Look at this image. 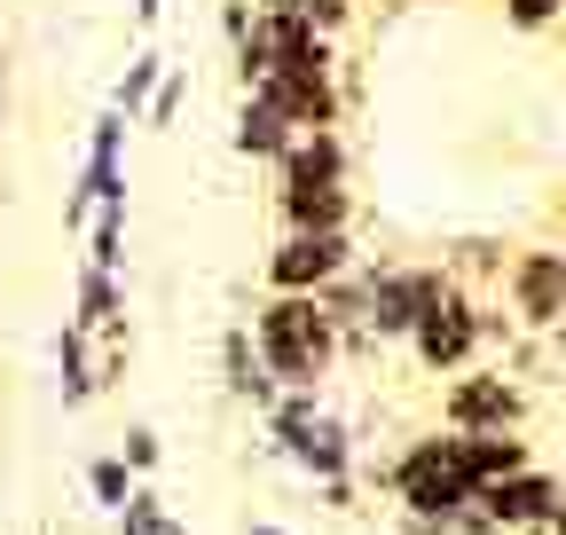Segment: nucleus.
Returning a JSON list of instances; mask_svg holds the SVG:
<instances>
[{
    "label": "nucleus",
    "instance_id": "nucleus-5",
    "mask_svg": "<svg viewBox=\"0 0 566 535\" xmlns=\"http://www.w3.org/2000/svg\"><path fill=\"white\" fill-rule=\"evenodd\" d=\"M409 363L424 370V378H457V370H472V363H488V347H480V292H449L441 307H424L417 323H409Z\"/></svg>",
    "mask_w": 566,
    "mask_h": 535
},
{
    "label": "nucleus",
    "instance_id": "nucleus-18",
    "mask_svg": "<svg viewBox=\"0 0 566 535\" xmlns=\"http://www.w3.org/2000/svg\"><path fill=\"white\" fill-rule=\"evenodd\" d=\"M111 520H118V535H189V527L166 512V496H158L150 481H134V496H126Z\"/></svg>",
    "mask_w": 566,
    "mask_h": 535
},
{
    "label": "nucleus",
    "instance_id": "nucleus-22",
    "mask_svg": "<svg viewBox=\"0 0 566 535\" xmlns=\"http://www.w3.org/2000/svg\"><path fill=\"white\" fill-rule=\"evenodd\" d=\"M181 103H189V72H181V63H166L158 87H150V103H142V126H174Z\"/></svg>",
    "mask_w": 566,
    "mask_h": 535
},
{
    "label": "nucleus",
    "instance_id": "nucleus-26",
    "mask_svg": "<svg viewBox=\"0 0 566 535\" xmlns=\"http://www.w3.org/2000/svg\"><path fill=\"white\" fill-rule=\"evenodd\" d=\"M252 9H260V17H307L315 0H252Z\"/></svg>",
    "mask_w": 566,
    "mask_h": 535
},
{
    "label": "nucleus",
    "instance_id": "nucleus-1",
    "mask_svg": "<svg viewBox=\"0 0 566 535\" xmlns=\"http://www.w3.org/2000/svg\"><path fill=\"white\" fill-rule=\"evenodd\" d=\"M244 331H252V347H260V363H268V378L283 394H323V378L346 363L338 355V323L323 315L315 292H268Z\"/></svg>",
    "mask_w": 566,
    "mask_h": 535
},
{
    "label": "nucleus",
    "instance_id": "nucleus-16",
    "mask_svg": "<svg viewBox=\"0 0 566 535\" xmlns=\"http://www.w3.org/2000/svg\"><path fill=\"white\" fill-rule=\"evenodd\" d=\"M457 457H464V481L472 489H488V481L520 473V464H535L527 433H457Z\"/></svg>",
    "mask_w": 566,
    "mask_h": 535
},
{
    "label": "nucleus",
    "instance_id": "nucleus-24",
    "mask_svg": "<svg viewBox=\"0 0 566 535\" xmlns=\"http://www.w3.org/2000/svg\"><path fill=\"white\" fill-rule=\"evenodd\" d=\"M307 24H315L323 40H346V32H354V0H315Z\"/></svg>",
    "mask_w": 566,
    "mask_h": 535
},
{
    "label": "nucleus",
    "instance_id": "nucleus-13",
    "mask_svg": "<svg viewBox=\"0 0 566 535\" xmlns=\"http://www.w3.org/2000/svg\"><path fill=\"white\" fill-rule=\"evenodd\" d=\"M55 394H63V410H87V401L103 394V355L80 323H63L55 331Z\"/></svg>",
    "mask_w": 566,
    "mask_h": 535
},
{
    "label": "nucleus",
    "instance_id": "nucleus-11",
    "mask_svg": "<svg viewBox=\"0 0 566 535\" xmlns=\"http://www.w3.org/2000/svg\"><path fill=\"white\" fill-rule=\"evenodd\" d=\"M71 323H80L87 339H134L126 276H111V268H80V276H71Z\"/></svg>",
    "mask_w": 566,
    "mask_h": 535
},
{
    "label": "nucleus",
    "instance_id": "nucleus-7",
    "mask_svg": "<svg viewBox=\"0 0 566 535\" xmlns=\"http://www.w3.org/2000/svg\"><path fill=\"white\" fill-rule=\"evenodd\" d=\"M495 300L512 307V323L527 331V339H543V331L566 315V276H558V244H512L504 276H495Z\"/></svg>",
    "mask_w": 566,
    "mask_h": 535
},
{
    "label": "nucleus",
    "instance_id": "nucleus-21",
    "mask_svg": "<svg viewBox=\"0 0 566 535\" xmlns=\"http://www.w3.org/2000/svg\"><path fill=\"white\" fill-rule=\"evenodd\" d=\"M118 464H126L134 481H150L158 464H166V433H158V426H126V433H118Z\"/></svg>",
    "mask_w": 566,
    "mask_h": 535
},
{
    "label": "nucleus",
    "instance_id": "nucleus-3",
    "mask_svg": "<svg viewBox=\"0 0 566 535\" xmlns=\"http://www.w3.org/2000/svg\"><path fill=\"white\" fill-rule=\"evenodd\" d=\"M260 418H268V449L292 464V473H307L315 489H323V481H354V473H363L354 426H346L338 410H323V394H275Z\"/></svg>",
    "mask_w": 566,
    "mask_h": 535
},
{
    "label": "nucleus",
    "instance_id": "nucleus-4",
    "mask_svg": "<svg viewBox=\"0 0 566 535\" xmlns=\"http://www.w3.org/2000/svg\"><path fill=\"white\" fill-rule=\"evenodd\" d=\"M527 410L535 401H527V386L504 363H472L441 394V426L449 433H527Z\"/></svg>",
    "mask_w": 566,
    "mask_h": 535
},
{
    "label": "nucleus",
    "instance_id": "nucleus-14",
    "mask_svg": "<svg viewBox=\"0 0 566 535\" xmlns=\"http://www.w3.org/2000/svg\"><path fill=\"white\" fill-rule=\"evenodd\" d=\"M221 386H229L237 401H252V410H268V401L283 394V386L268 378V363H260V347H252V331H244V323L221 331Z\"/></svg>",
    "mask_w": 566,
    "mask_h": 535
},
{
    "label": "nucleus",
    "instance_id": "nucleus-29",
    "mask_svg": "<svg viewBox=\"0 0 566 535\" xmlns=\"http://www.w3.org/2000/svg\"><path fill=\"white\" fill-rule=\"evenodd\" d=\"M134 17H142V24H158V17H166V0H134Z\"/></svg>",
    "mask_w": 566,
    "mask_h": 535
},
{
    "label": "nucleus",
    "instance_id": "nucleus-17",
    "mask_svg": "<svg viewBox=\"0 0 566 535\" xmlns=\"http://www.w3.org/2000/svg\"><path fill=\"white\" fill-rule=\"evenodd\" d=\"M504 260H512V244H504V237H488V229H472V237H457V244L441 252V268L457 276V292H495Z\"/></svg>",
    "mask_w": 566,
    "mask_h": 535
},
{
    "label": "nucleus",
    "instance_id": "nucleus-31",
    "mask_svg": "<svg viewBox=\"0 0 566 535\" xmlns=\"http://www.w3.org/2000/svg\"><path fill=\"white\" fill-rule=\"evenodd\" d=\"M558 276H566V244H558Z\"/></svg>",
    "mask_w": 566,
    "mask_h": 535
},
{
    "label": "nucleus",
    "instance_id": "nucleus-28",
    "mask_svg": "<svg viewBox=\"0 0 566 535\" xmlns=\"http://www.w3.org/2000/svg\"><path fill=\"white\" fill-rule=\"evenodd\" d=\"M543 347H551V355H558V363H566V315H558V323H551V331H543Z\"/></svg>",
    "mask_w": 566,
    "mask_h": 535
},
{
    "label": "nucleus",
    "instance_id": "nucleus-30",
    "mask_svg": "<svg viewBox=\"0 0 566 535\" xmlns=\"http://www.w3.org/2000/svg\"><path fill=\"white\" fill-rule=\"evenodd\" d=\"M244 535H292V527H275V520H252V527H244Z\"/></svg>",
    "mask_w": 566,
    "mask_h": 535
},
{
    "label": "nucleus",
    "instance_id": "nucleus-23",
    "mask_svg": "<svg viewBox=\"0 0 566 535\" xmlns=\"http://www.w3.org/2000/svg\"><path fill=\"white\" fill-rule=\"evenodd\" d=\"M87 496H95L103 512H118V504L134 496V473L118 464V449H111V457H87Z\"/></svg>",
    "mask_w": 566,
    "mask_h": 535
},
{
    "label": "nucleus",
    "instance_id": "nucleus-27",
    "mask_svg": "<svg viewBox=\"0 0 566 535\" xmlns=\"http://www.w3.org/2000/svg\"><path fill=\"white\" fill-rule=\"evenodd\" d=\"M527 535H566V496H558V504H551V512H543V520H535Z\"/></svg>",
    "mask_w": 566,
    "mask_h": 535
},
{
    "label": "nucleus",
    "instance_id": "nucleus-6",
    "mask_svg": "<svg viewBox=\"0 0 566 535\" xmlns=\"http://www.w3.org/2000/svg\"><path fill=\"white\" fill-rule=\"evenodd\" d=\"M363 260L354 252V229H283L268 252H260V284L268 292H323L331 276Z\"/></svg>",
    "mask_w": 566,
    "mask_h": 535
},
{
    "label": "nucleus",
    "instance_id": "nucleus-19",
    "mask_svg": "<svg viewBox=\"0 0 566 535\" xmlns=\"http://www.w3.org/2000/svg\"><path fill=\"white\" fill-rule=\"evenodd\" d=\"M158 72H166V55H158V48L126 55V72H118V87H111V111H118V118H142V103H150Z\"/></svg>",
    "mask_w": 566,
    "mask_h": 535
},
{
    "label": "nucleus",
    "instance_id": "nucleus-12",
    "mask_svg": "<svg viewBox=\"0 0 566 535\" xmlns=\"http://www.w3.org/2000/svg\"><path fill=\"white\" fill-rule=\"evenodd\" d=\"M268 174L275 181H354V143L338 126H307V134H292V150H283Z\"/></svg>",
    "mask_w": 566,
    "mask_h": 535
},
{
    "label": "nucleus",
    "instance_id": "nucleus-9",
    "mask_svg": "<svg viewBox=\"0 0 566 535\" xmlns=\"http://www.w3.org/2000/svg\"><path fill=\"white\" fill-rule=\"evenodd\" d=\"M558 496H566V489H558V473H543V464H520V473H504V481L472 489V504L495 520V535H527V527H535Z\"/></svg>",
    "mask_w": 566,
    "mask_h": 535
},
{
    "label": "nucleus",
    "instance_id": "nucleus-10",
    "mask_svg": "<svg viewBox=\"0 0 566 535\" xmlns=\"http://www.w3.org/2000/svg\"><path fill=\"white\" fill-rule=\"evenodd\" d=\"M354 181H275V221L283 229H354Z\"/></svg>",
    "mask_w": 566,
    "mask_h": 535
},
{
    "label": "nucleus",
    "instance_id": "nucleus-2",
    "mask_svg": "<svg viewBox=\"0 0 566 535\" xmlns=\"http://www.w3.org/2000/svg\"><path fill=\"white\" fill-rule=\"evenodd\" d=\"M370 481L394 489L401 520H433L449 535V520L472 504V481H464V457H457V433L433 426V433H417L409 449H394L386 464H370Z\"/></svg>",
    "mask_w": 566,
    "mask_h": 535
},
{
    "label": "nucleus",
    "instance_id": "nucleus-8",
    "mask_svg": "<svg viewBox=\"0 0 566 535\" xmlns=\"http://www.w3.org/2000/svg\"><path fill=\"white\" fill-rule=\"evenodd\" d=\"M244 95H260L292 134L307 126H346V95H338V72H260Z\"/></svg>",
    "mask_w": 566,
    "mask_h": 535
},
{
    "label": "nucleus",
    "instance_id": "nucleus-15",
    "mask_svg": "<svg viewBox=\"0 0 566 535\" xmlns=\"http://www.w3.org/2000/svg\"><path fill=\"white\" fill-rule=\"evenodd\" d=\"M229 150H237L244 166H275L283 150H292V126H283L260 95H244V103H237V118H229Z\"/></svg>",
    "mask_w": 566,
    "mask_h": 535
},
{
    "label": "nucleus",
    "instance_id": "nucleus-25",
    "mask_svg": "<svg viewBox=\"0 0 566 535\" xmlns=\"http://www.w3.org/2000/svg\"><path fill=\"white\" fill-rule=\"evenodd\" d=\"M244 32H252V0H221V40L237 48Z\"/></svg>",
    "mask_w": 566,
    "mask_h": 535
},
{
    "label": "nucleus",
    "instance_id": "nucleus-20",
    "mask_svg": "<svg viewBox=\"0 0 566 535\" xmlns=\"http://www.w3.org/2000/svg\"><path fill=\"white\" fill-rule=\"evenodd\" d=\"M495 17H504V32H520V40H543L551 24H566V0H495Z\"/></svg>",
    "mask_w": 566,
    "mask_h": 535
}]
</instances>
